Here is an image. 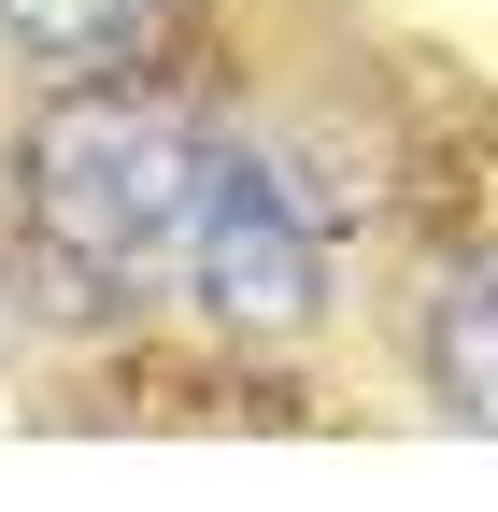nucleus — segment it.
<instances>
[{
  "label": "nucleus",
  "mask_w": 498,
  "mask_h": 512,
  "mask_svg": "<svg viewBox=\"0 0 498 512\" xmlns=\"http://www.w3.org/2000/svg\"><path fill=\"white\" fill-rule=\"evenodd\" d=\"M171 29V0H0V57L43 86H114V72H143Z\"/></svg>",
  "instance_id": "7ed1b4c3"
},
{
  "label": "nucleus",
  "mask_w": 498,
  "mask_h": 512,
  "mask_svg": "<svg viewBox=\"0 0 498 512\" xmlns=\"http://www.w3.org/2000/svg\"><path fill=\"white\" fill-rule=\"evenodd\" d=\"M413 370H427V399L456 427H498V256L442 271V299H427V328H413Z\"/></svg>",
  "instance_id": "20e7f679"
},
{
  "label": "nucleus",
  "mask_w": 498,
  "mask_h": 512,
  "mask_svg": "<svg viewBox=\"0 0 498 512\" xmlns=\"http://www.w3.org/2000/svg\"><path fill=\"white\" fill-rule=\"evenodd\" d=\"M185 285H200L214 328H314V313H328V228L285 185V157L214 143L200 228H185Z\"/></svg>",
  "instance_id": "f03ea898"
},
{
  "label": "nucleus",
  "mask_w": 498,
  "mask_h": 512,
  "mask_svg": "<svg viewBox=\"0 0 498 512\" xmlns=\"http://www.w3.org/2000/svg\"><path fill=\"white\" fill-rule=\"evenodd\" d=\"M200 185H214V128L171 114L143 72H114V86H57L43 128L15 143V214H29V242L57 256V271H86V285L185 271Z\"/></svg>",
  "instance_id": "f257e3e1"
}]
</instances>
